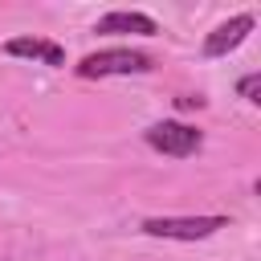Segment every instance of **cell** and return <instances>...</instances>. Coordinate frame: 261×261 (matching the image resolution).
<instances>
[{"label":"cell","mask_w":261,"mask_h":261,"mask_svg":"<svg viewBox=\"0 0 261 261\" xmlns=\"http://www.w3.org/2000/svg\"><path fill=\"white\" fill-rule=\"evenodd\" d=\"M94 33H139V37H151V33H159V24H155L147 12H126V8H118V12L98 16Z\"/></svg>","instance_id":"8992f818"},{"label":"cell","mask_w":261,"mask_h":261,"mask_svg":"<svg viewBox=\"0 0 261 261\" xmlns=\"http://www.w3.org/2000/svg\"><path fill=\"white\" fill-rule=\"evenodd\" d=\"M237 94H241L245 102H257V94H261V73H245V77L237 82Z\"/></svg>","instance_id":"52a82bcc"},{"label":"cell","mask_w":261,"mask_h":261,"mask_svg":"<svg viewBox=\"0 0 261 261\" xmlns=\"http://www.w3.org/2000/svg\"><path fill=\"white\" fill-rule=\"evenodd\" d=\"M220 228H228V216H147L143 220V232L163 241H204Z\"/></svg>","instance_id":"7a4b0ae2"},{"label":"cell","mask_w":261,"mask_h":261,"mask_svg":"<svg viewBox=\"0 0 261 261\" xmlns=\"http://www.w3.org/2000/svg\"><path fill=\"white\" fill-rule=\"evenodd\" d=\"M4 53L29 57V61H41V65H65V49L57 41H45V37H12V41H4Z\"/></svg>","instance_id":"5b68a950"},{"label":"cell","mask_w":261,"mask_h":261,"mask_svg":"<svg viewBox=\"0 0 261 261\" xmlns=\"http://www.w3.org/2000/svg\"><path fill=\"white\" fill-rule=\"evenodd\" d=\"M151 69H155V57L143 49H98L73 65L77 77H130V73H151Z\"/></svg>","instance_id":"6da1fadb"},{"label":"cell","mask_w":261,"mask_h":261,"mask_svg":"<svg viewBox=\"0 0 261 261\" xmlns=\"http://www.w3.org/2000/svg\"><path fill=\"white\" fill-rule=\"evenodd\" d=\"M253 12H237V16H228L224 24H216L208 37H204V57H224V53H232L249 33H253Z\"/></svg>","instance_id":"277c9868"},{"label":"cell","mask_w":261,"mask_h":261,"mask_svg":"<svg viewBox=\"0 0 261 261\" xmlns=\"http://www.w3.org/2000/svg\"><path fill=\"white\" fill-rule=\"evenodd\" d=\"M143 139H147V147H155L159 155H171V159H188V155H196L200 143H204V135H200L196 126L179 122V118H163V122L147 126Z\"/></svg>","instance_id":"3957f363"}]
</instances>
